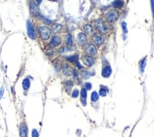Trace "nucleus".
Returning <instances> with one entry per match:
<instances>
[{"mask_svg":"<svg viewBox=\"0 0 154 137\" xmlns=\"http://www.w3.org/2000/svg\"><path fill=\"white\" fill-rule=\"evenodd\" d=\"M99 98V94H98V92H93L92 94H91V99H92V101L93 102H96V101H98Z\"/></svg>","mask_w":154,"mask_h":137,"instance_id":"nucleus-18","label":"nucleus"},{"mask_svg":"<svg viewBox=\"0 0 154 137\" xmlns=\"http://www.w3.org/2000/svg\"><path fill=\"white\" fill-rule=\"evenodd\" d=\"M42 1H43V0H36V3H37V4H40Z\"/></svg>","mask_w":154,"mask_h":137,"instance_id":"nucleus-32","label":"nucleus"},{"mask_svg":"<svg viewBox=\"0 0 154 137\" xmlns=\"http://www.w3.org/2000/svg\"><path fill=\"white\" fill-rule=\"evenodd\" d=\"M39 33H40V36L43 40H48L50 37V34H51V31L47 26H41L39 28Z\"/></svg>","mask_w":154,"mask_h":137,"instance_id":"nucleus-2","label":"nucleus"},{"mask_svg":"<svg viewBox=\"0 0 154 137\" xmlns=\"http://www.w3.org/2000/svg\"><path fill=\"white\" fill-rule=\"evenodd\" d=\"M86 89L85 88H82V90L80 91V94H82V103H83V105H85L86 104V101H85V99H86V96H87V92H86Z\"/></svg>","mask_w":154,"mask_h":137,"instance_id":"nucleus-16","label":"nucleus"},{"mask_svg":"<svg viewBox=\"0 0 154 137\" xmlns=\"http://www.w3.org/2000/svg\"><path fill=\"white\" fill-rule=\"evenodd\" d=\"M82 60H83L84 64L87 65V66H92V65L94 64V59L92 56H89V55L84 56V57L82 58Z\"/></svg>","mask_w":154,"mask_h":137,"instance_id":"nucleus-7","label":"nucleus"},{"mask_svg":"<svg viewBox=\"0 0 154 137\" xmlns=\"http://www.w3.org/2000/svg\"><path fill=\"white\" fill-rule=\"evenodd\" d=\"M94 26L101 33H107L109 31V28H108L107 24L103 21L102 19H98L94 21Z\"/></svg>","mask_w":154,"mask_h":137,"instance_id":"nucleus-1","label":"nucleus"},{"mask_svg":"<svg viewBox=\"0 0 154 137\" xmlns=\"http://www.w3.org/2000/svg\"><path fill=\"white\" fill-rule=\"evenodd\" d=\"M101 74H102L103 78H109L112 74V67L110 66V65H106V66H104L102 69Z\"/></svg>","mask_w":154,"mask_h":137,"instance_id":"nucleus-10","label":"nucleus"},{"mask_svg":"<svg viewBox=\"0 0 154 137\" xmlns=\"http://www.w3.org/2000/svg\"><path fill=\"white\" fill-rule=\"evenodd\" d=\"M146 64V58L145 57V58L141 60V62H140V71H141L142 73H143L144 70H145Z\"/></svg>","mask_w":154,"mask_h":137,"instance_id":"nucleus-20","label":"nucleus"},{"mask_svg":"<svg viewBox=\"0 0 154 137\" xmlns=\"http://www.w3.org/2000/svg\"><path fill=\"white\" fill-rule=\"evenodd\" d=\"M26 30H28V37L30 39H32V40H34L36 38V33H35V28L33 25H32V23L28 20V21H26Z\"/></svg>","mask_w":154,"mask_h":137,"instance_id":"nucleus-4","label":"nucleus"},{"mask_svg":"<svg viewBox=\"0 0 154 137\" xmlns=\"http://www.w3.org/2000/svg\"><path fill=\"white\" fill-rule=\"evenodd\" d=\"M30 12L34 15H39V8L38 4L35 3L34 1H30Z\"/></svg>","mask_w":154,"mask_h":137,"instance_id":"nucleus-6","label":"nucleus"},{"mask_svg":"<svg viewBox=\"0 0 154 137\" xmlns=\"http://www.w3.org/2000/svg\"><path fill=\"white\" fill-rule=\"evenodd\" d=\"M99 94H100L101 96H106L108 94V89L106 87L102 86V87L100 88V90H99Z\"/></svg>","mask_w":154,"mask_h":137,"instance_id":"nucleus-19","label":"nucleus"},{"mask_svg":"<svg viewBox=\"0 0 154 137\" xmlns=\"http://www.w3.org/2000/svg\"><path fill=\"white\" fill-rule=\"evenodd\" d=\"M60 44V38L59 36H54L51 39V42H50V46H58Z\"/></svg>","mask_w":154,"mask_h":137,"instance_id":"nucleus-12","label":"nucleus"},{"mask_svg":"<svg viewBox=\"0 0 154 137\" xmlns=\"http://www.w3.org/2000/svg\"><path fill=\"white\" fill-rule=\"evenodd\" d=\"M123 5H124V3L122 0H114L112 3V7L116 9H121L123 7Z\"/></svg>","mask_w":154,"mask_h":137,"instance_id":"nucleus-15","label":"nucleus"},{"mask_svg":"<svg viewBox=\"0 0 154 137\" xmlns=\"http://www.w3.org/2000/svg\"><path fill=\"white\" fill-rule=\"evenodd\" d=\"M78 55H74V56H71V57H68L67 58V60H70V62H78Z\"/></svg>","mask_w":154,"mask_h":137,"instance_id":"nucleus-22","label":"nucleus"},{"mask_svg":"<svg viewBox=\"0 0 154 137\" xmlns=\"http://www.w3.org/2000/svg\"><path fill=\"white\" fill-rule=\"evenodd\" d=\"M83 31L85 32L86 34H92L93 33V28L90 24H86L83 26Z\"/></svg>","mask_w":154,"mask_h":137,"instance_id":"nucleus-14","label":"nucleus"},{"mask_svg":"<svg viewBox=\"0 0 154 137\" xmlns=\"http://www.w3.org/2000/svg\"><path fill=\"white\" fill-rule=\"evenodd\" d=\"M82 76L83 78H90L91 74H90V72H88V71L84 70V71H82Z\"/></svg>","mask_w":154,"mask_h":137,"instance_id":"nucleus-23","label":"nucleus"},{"mask_svg":"<svg viewBox=\"0 0 154 137\" xmlns=\"http://www.w3.org/2000/svg\"><path fill=\"white\" fill-rule=\"evenodd\" d=\"M62 71H64V74L65 76H71V75H73V72H74V70L68 65H64V68H62Z\"/></svg>","mask_w":154,"mask_h":137,"instance_id":"nucleus-13","label":"nucleus"},{"mask_svg":"<svg viewBox=\"0 0 154 137\" xmlns=\"http://www.w3.org/2000/svg\"><path fill=\"white\" fill-rule=\"evenodd\" d=\"M64 84H65V86H66L67 88H70V87H72V86H73V82H70V80H68V82H65Z\"/></svg>","mask_w":154,"mask_h":137,"instance_id":"nucleus-29","label":"nucleus"},{"mask_svg":"<svg viewBox=\"0 0 154 137\" xmlns=\"http://www.w3.org/2000/svg\"><path fill=\"white\" fill-rule=\"evenodd\" d=\"M30 86V80L26 78H25V80H23V88H24V90L25 91H26V90H28Z\"/></svg>","mask_w":154,"mask_h":137,"instance_id":"nucleus-17","label":"nucleus"},{"mask_svg":"<svg viewBox=\"0 0 154 137\" xmlns=\"http://www.w3.org/2000/svg\"><path fill=\"white\" fill-rule=\"evenodd\" d=\"M150 5H151V10H152V16L154 19V0H150Z\"/></svg>","mask_w":154,"mask_h":137,"instance_id":"nucleus-25","label":"nucleus"},{"mask_svg":"<svg viewBox=\"0 0 154 137\" xmlns=\"http://www.w3.org/2000/svg\"><path fill=\"white\" fill-rule=\"evenodd\" d=\"M84 88H85L86 90H91V88H92L91 83H89V82H86L85 85H84Z\"/></svg>","mask_w":154,"mask_h":137,"instance_id":"nucleus-28","label":"nucleus"},{"mask_svg":"<svg viewBox=\"0 0 154 137\" xmlns=\"http://www.w3.org/2000/svg\"><path fill=\"white\" fill-rule=\"evenodd\" d=\"M77 39H78V42L80 44H86V42H87V37H86V35L84 34V33H82V32H80V33L78 34Z\"/></svg>","mask_w":154,"mask_h":137,"instance_id":"nucleus-11","label":"nucleus"},{"mask_svg":"<svg viewBox=\"0 0 154 137\" xmlns=\"http://www.w3.org/2000/svg\"><path fill=\"white\" fill-rule=\"evenodd\" d=\"M122 28H123L124 33H127V32H128V30H127V25H126V23H125V22L122 23Z\"/></svg>","mask_w":154,"mask_h":137,"instance_id":"nucleus-27","label":"nucleus"},{"mask_svg":"<svg viewBox=\"0 0 154 137\" xmlns=\"http://www.w3.org/2000/svg\"><path fill=\"white\" fill-rule=\"evenodd\" d=\"M93 42H94L96 46H100V44H102L103 42H104V37L100 34H96L93 36Z\"/></svg>","mask_w":154,"mask_h":137,"instance_id":"nucleus-9","label":"nucleus"},{"mask_svg":"<svg viewBox=\"0 0 154 137\" xmlns=\"http://www.w3.org/2000/svg\"><path fill=\"white\" fill-rule=\"evenodd\" d=\"M3 92H4V89L2 88V89L0 90V98H2V96H3Z\"/></svg>","mask_w":154,"mask_h":137,"instance_id":"nucleus-31","label":"nucleus"},{"mask_svg":"<svg viewBox=\"0 0 154 137\" xmlns=\"http://www.w3.org/2000/svg\"><path fill=\"white\" fill-rule=\"evenodd\" d=\"M78 91L74 90V92L72 93V96L73 98H78Z\"/></svg>","mask_w":154,"mask_h":137,"instance_id":"nucleus-30","label":"nucleus"},{"mask_svg":"<svg viewBox=\"0 0 154 137\" xmlns=\"http://www.w3.org/2000/svg\"><path fill=\"white\" fill-rule=\"evenodd\" d=\"M32 137H39V132L37 130H32Z\"/></svg>","mask_w":154,"mask_h":137,"instance_id":"nucleus-26","label":"nucleus"},{"mask_svg":"<svg viewBox=\"0 0 154 137\" xmlns=\"http://www.w3.org/2000/svg\"><path fill=\"white\" fill-rule=\"evenodd\" d=\"M62 28V25L60 24H54L53 25V30L54 31H58V30H60Z\"/></svg>","mask_w":154,"mask_h":137,"instance_id":"nucleus-24","label":"nucleus"},{"mask_svg":"<svg viewBox=\"0 0 154 137\" xmlns=\"http://www.w3.org/2000/svg\"><path fill=\"white\" fill-rule=\"evenodd\" d=\"M65 43L67 44H73V37L71 34H67L65 36Z\"/></svg>","mask_w":154,"mask_h":137,"instance_id":"nucleus-21","label":"nucleus"},{"mask_svg":"<svg viewBox=\"0 0 154 137\" xmlns=\"http://www.w3.org/2000/svg\"><path fill=\"white\" fill-rule=\"evenodd\" d=\"M85 51L89 56H94L96 54L98 50H96V47L94 46V44H87L85 47Z\"/></svg>","mask_w":154,"mask_h":137,"instance_id":"nucleus-5","label":"nucleus"},{"mask_svg":"<svg viewBox=\"0 0 154 137\" xmlns=\"http://www.w3.org/2000/svg\"><path fill=\"white\" fill-rule=\"evenodd\" d=\"M105 17H106V20H107L109 23H114L117 20L118 18V12L114 10H109L106 14H105Z\"/></svg>","mask_w":154,"mask_h":137,"instance_id":"nucleus-3","label":"nucleus"},{"mask_svg":"<svg viewBox=\"0 0 154 137\" xmlns=\"http://www.w3.org/2000/svg\"><path fill=\"white\" fill-rule=\"evenodd\" d=\"M19 134L20 137H26L28 136V126L25 123H22L19 128Z\"/></svg>","mask_w":154,"mask_h":137,"instance_id":"nucleus-8","label":"nucleus"}]
</instances>
